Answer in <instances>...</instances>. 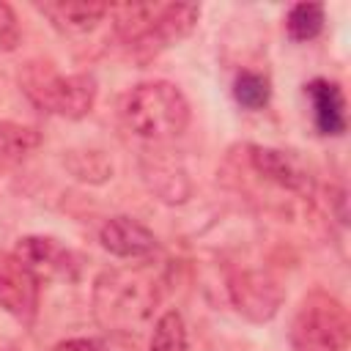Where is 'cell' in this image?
Masks as SVG:
<instances>
[{
  "label": "cell",
  "mask_w": 351,
  "mask_h": 351,
  "mask_svg": "<svg viewBox=\"0 0 351 351\" xmlns=\"http://www.w3.org/2000/svg\"><path fill=\"white\" fill-rule=\"evenodd\" d=\"M41 143V134L33 126L14 123V121H0V162L22 159Z\"/></svg>",
  "instance_id": "9a60e30c"
},
{
  "label": "cell",
  "mask_w": 351,
  "mask_h": 351,
  "mask_svg": "<svg viewBox=\"0 0 351 351\" xmlns=\"http://www.w3.org/2000/svg\"><path fill=\"white\" fill-rule=\"evenodd\" d=\"M52 351H104L96 340H88V337H74V340H63L58 343Z\"/></svg>",
  "instance_id": "ac0fdd59"
},
{
  "label": "cell",
  "mask_w": 351,
  "mask_h": 351,
  "mask_svg": "<svg viewBox=\"0 0 351 351\" xmlns=\"http://www.w3.org/2000/svg\"><path fill=\"white\" fill-rule=\"evenodd\" d=\"M159 302L148 269H107L93 282V315L110 332H137Z\"/></svg>",
  "instance_id": "7a4b0ae2"
},
{
  "label": "cell",
  "mask_w": 351,
  "mask_h": 351,
  "mask_svg": "<svg viewBox=\"0 0 351 351\" xmlns=\"http://www.w3.org/2000/svg\"><path fill=\"white\" fill-rule=\"evenodd\" d=\"M250 167L269 184L293 192V195H304L310 197L315 189V178L313 173L304 167V162L299 156H293L291 151L282 148H271V145H250Z\"/></svg>",
  "instance_id": "52a82bcc"
},
{
  "label": "cell",
  "mask_w": 351,
  "mask_h": 351,
  "mask_svg": "<svg viewBox=\"0 0 351 351\" xmlns=\"http://www.w3.org/2000/svg\"><path fill=\"white\" fill-rule=\"evenodd\" d=\"M148 351H189L186 324L178 310H167L156 318L148 340Z\"/></svg>",
  "instance_id": "4fadbf2b"
},
{
  "label": "cell",
  "mask_w": 351,
  "mask_h": 351,
  "mask_svg": "<svg viewBox=\"0 0 351 351\" xmlns=\"http://www.w3.org/2000/svg\"><path fill=\"white\" fill-rule=\"evenodd\" d=\"M14 258L38 280H71L77 274V261L74 255L52 236H25L19 239Z\"/></svg>",
  "instance_id": "ba28073f"
},
{
  "label": "cell",
  "mask_w": 351,
  "mask_h": 351,
  "mask_svg": "<svg viewBox=\"0 0 351 351\" xmlns=\"http://www.w3.org/2000/svg\"><path fill=\"white\" fill-rule=\"evenodd\" d=\"M25 96L44 112L80 121L96 104V77L88 71L80 74H58L49 63H27L19 74Z\"/></svg>",
  "instance_id": "277c9868"
},
{
  "label": "cell",
  "mask_w": 351,
  "mask_h": 351,
  "mask_svg": "<svg viewBox=\"0 0 351 351\" xmlns=\"http://www.w3.org/2000/svg\"><path fill=\"white\" fill-rule=\"evenodd\" d=\"M324 30V5L321 3H296L285 16V33L293 41H313Z\"/></svg>",
  "instance_id": "5bb4252c"
},
{
  "label": "cell",
  "mask_w": 351,
  "mask_h": 351,
  "mask_svg": "<svg viewBox=\"0 0 351 351\" xmlns=\"http://www.w3.org/2000/svg\"><path fill=\"white\" fill-rule=\"evenodd\" d=\"M101 247L115 258H148L156 252V236L132 217H112L99 230Z\"/></svg>",
  "instance_id": "30bf717a"
},
{
  "label": "cell",
  "mask_w": 351,
  "mask_h": 351,
  "mask_svg": "<svg viewBox=\"0 0 351 351\" xmlns=\"http://www.w3.org/2000/svg\"><path fill=\"white\" fill-rule=\"evenodd\" d=\"M307 96H310V104H313V121H315V129L326 137H337L346 132L348 121H346V99H343V90L337 82H329V80H313L304 85Z\"/></svg>",
  "instance_id": "7c38bea8"
},
{
  "label": "cell",
  "mask_w": 351,
  "mask_h": 351,
  "mask_svg": "<svg viewBox=\"0 0 351 351\" xmlns=\"http://www.w3.org/2000/svg\"><path fill=\"white\" fill-rule=\"evenodd\" d=\"M233 96L244 110H261L271 99V82L261 71H239L233 80Z\"/></svg>",
  "instance_id": "2e32d148"
},
{
  "label": "cell",
  "mask_w": 351,
  "mask_h": 351,
  "mask_svg": "<svg viewBox=\"0 0 351 351\" xmlns=\"http://www.w3.org/2000/svg\"><path fill=\"white\" fill-rule=\"evenodd\" d=\"M118 38L137 55L151 58L178 44L197 25L200 8L192 3H132L110 8Z\"/></svg>",
  "instance_id": "6da1fadb"
},
{
  "label": "cell",
  "mask_w": 351,
  "mask_h": 351,
  "mask_svg": "<svg viewBox=\"0 0 351 351\" xmlns=\"http://www.w3.org/2000/svg\"><path fill=\"white\" fill-rule=\"evenodd\" d=\"M348 340L346 307L324 291L307 293L291 324V351H348Z\"/></svg>",
  "instance_id": "5b68a950"
},
{
  "label": "cell",
  "mask_w": 351,
  "mask_h": 351,
  "mask_svg": "<svg viewBox=\"0 0 351 351\" xmlns=\"http://www.w3.org/2000/svg\"><path fill=\"white\" fill-rule=\"evenodd\" d=\"M38 288L41 282L14 258L0 261V307L22 324H33L38 313Z\"/></svg>",
  "instance_id": "9c48e42d"
},
{
  "label": "cell",
  "mask_w": 351,
  "mask_h": 351,
  "mask_svg": "<svg viewBox=\"0 0 351 351\" xmlns=\"http://www.w3.org/2000/svg\"><path fill=\"white\" fill-rule=\"evenodd\" d=\"M19 44V22L8 3H0V52H8Z\"/></svg>",
  "instance_id": "e0dca14e"
},
{
  "label": "cell",
  "mask_w": 351,
  "mask_h": 351,
  "mask_svg": "<svg viewBox=\"0 0 351 351\" xmlns=\"http://www.w3.org/2000/svg\"><path fill=\"white\" fill-rule=\"evenodd\" d=\"M36 11L44 14L52 27L69 36H80L93 30L107 14L110 5L104 3H85V0H49V3H36Z\"/></svg>",
  "instance_id": "8fae6325"
},
{
  "label": "cell",
  "mask_w": 351,
  "mask_h": 351,
  "mask_svg": "<svg viewBox=\"0 0 351 351\" xmlns=\"http://www.w3.org/2000/svg\"><path fill=\"white\" fill-rule=\"evenodd\" d=\"M228 293H230L233 307L244 318L258 321V324L274 318L282 304L280 282L269 271H261V269H241V271L230 274Z\"/></svg>",
  "instance_id": "8992f818"
},
{
  "label": "cell",
  "mask_w": 351,
  "mask_h": 351,
  "mask_svg": "<svg viewBox=\"0 0 351 351\" xmlns=\"http://www.w3.org/2000/svg\"><path fill=\"white\" fill-rule=\"evenodd\" d=\"M123 123L143 140H173L189 123V101L186 96L165 80H151L134 85L121 101Z\"/></svg>",
  "instance_id": "3957f363"
}]
</instances>
